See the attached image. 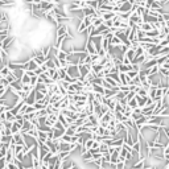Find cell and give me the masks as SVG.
<instances>
[{"mask_svg":"<svg viewBox=\"0 0 169 169\" xmlns=\"http://www.w3.org/2000/svg\"><path fill=\"white\" fill-rule=\"evenodd\" d=\"M139 29H141L143 32H148V31H151V29H153V27H152V24L151 22H143V24L139 27Z\"/></svg>","mask_w":169,"mask_h":169,"instance_id":"9","label":"cell"},{"mask_svg":"<svg viewBox=\"0 0 169 169\" xmlns=\"http://www.w3.org/2000/svg\"><path fill=\"white\" fill-rule=\"evenodd\" d=\"M4 78H5L7 81H8V83H12V82H15L16 79H17V78L15 77V75H13V73H12V72H11L10 74L7 75V77H4Z\"/></svg>","mask_w":169,"mask_h":169,"instance_id":"15","label":"cell"},{"mask_svg":"<svg viewBox=\"0 0 169 169\" xmlns=\"http://www.w3.org/2000/svg\"><path fill=\"white\" fill-rule=\"evenodd\" d=\"M20 82H21V84H29L31 83V75H28L24 72V74H22L21 78H20Z\"/></svg>","mask_w":169,"mask_h":169,"instance_id":"8","label":"cell"},{"mask_svg":"<svg viewBox=\"0 0 169 169\" xmlns=\"http://www.w3.org/2000/svg\"><path fill=\"white\" fill-rule=\"evenodd\" d=\"M102 69H103V66L100 65V63H93L91 65V72L94 73L95 75H98V73L102 72Z\"/></svg>","mask_w":169,"mask_h":169,"instance_id":"6","label":"cell"},{"mask_svg":"<svg viewBox=\"0 0 169 169\" xmlns=\"http://www.w3.org/2000/svg\"><path fill=\"white\" fill-rule=\"evenodd\" d=\"M5 165H7V161L4 157H1L0 159V169H5Z\"/></svg>","mask_w":169,"mask_h":169,"instance_id":"22","label":"cell"},{"mask_svg":"<svg viewBox=\"0 0 169 169\" xmlns=\"http://www.w3.org/2000/svg\"><path fill=\"white\" fill-rule=\"evenodd\" d=\"M116 15H118V13H115V12H104L103 15L100 16V17H102V19L106 21V20H112Z\"/></svg>","mask_w":169,"mask_h":169,"instance_id":"7","label":"cell"},{"mask_svg":"<svg viewBox=\"0 0 169 169\" xmlns=\"http://www.w3.org/2000/svg\"><path fill=\"white\" fill-rule=\"evenodd\" d=\"M5 169H19V166L16 165L15 163H7V165H5Z\"/></svg>","mask_w":169,"mask_h":169,"instance_id":"20","label":"cell"},{"mask_svg":"<svg viewBox=\"0 0 169 169\" xmlns=\"http://www.w3.org/2000/svg\"><path fill=\"white\" fill-rule=\"evenodd\" d=\"M143 52H144V49H143L141 46L136 48V49H135V57H134V58H136V57L141 56V54H143ZM131 62H132V61H131Z\"/></svg>","mask_w":169,"mask_h":169,"instance_id":"19","label":"cell"},{"mask_svg":"<svg viewBox=\"0 0 169 169\" xmlns=\"http://www.w3.org/2000/svg\"><path fill=\"white\" fill-rule=\"evenodd\" d=\"M35 97H36V102H41V100L44 99L45 94H44V93H41V91L35 90Z\"/></svg>","mask_w":169,"mask_h":169,"instance_id":"13","label":"cell"},{"mask_svg":"<svg viewBox=\"0 0 169 169\" xmlns=\"http://www.w3.org/2000/svg\"><path fill=\"white\" fill-rule=\"evenodd\" d=\"M81 159H82V161H84V163H93V153L90 152V149L84 151L83 153L81 155Z\"/></svg>","mask_w":169,"mask_h":169,"instance_id":"4","label":"cell"},{"mask_svg":"<svg viewBox=\"0 0 169 169\" xmlns=\"http://www.w3.org/2000/svg\"><path fill=\"white\" fill-rule=\"evenodd\" d=\"M10 73H11V70L7 65H3L1 67H0V74H1V77H7Z\"/></svg>","mask_w":169,"mask_h":169,"instance_id":"11","label":"cell"},{"mask_svg":"<svg viewBox=\"0 0 169 169\" xmlns=\"http://www.w3.org/2000/svg\"><path fill=\"white\" fill-rule=\"evenodd\" d=\"M37 79H38L37 75H33V77H31V83H29V84H31L32 89H35V86L37 84Z\"/></svg>","mask_w":169,"mask_h":169,"instance_id":"18","label":"cell"},{"mask_svg":"<svg viewBox=\"0 0 169 169\" xmlns=\"http://www.w3.org/2000/svg\"><path fill=\"white\" fill-rule=\"evenodd\" d=\"M134 98L136 99V102H138V106L140 107V108H143V107L145 106V98H147V97H141V95L136 94Z\"/></svg>","mask_w":169,"mask_h":169,"instance_id":"5","label":"cell"},{"mask_svg":"<svg viewBox=\"0 0 169 169\" xmlns=\"http://www.w3.org/2000/svg\"><path fill=\"white\" fill-rule=\"evenodd\" d=\"M127 104H128V106L131 107L132 110H134V108H136V107H139V106H138V102H136V99H135V98L129 99V100H128V103H127Z\"/></svg>","mask_w":169,"mask_h":169,"instance_id":"16","label":"cell"},{"mask_svg":"<svg viewBox=\"0 0 169 169\" xmlns=\"http://www.w3.org/2000/svg\"><path fill=\"white\" fill-rule=\"evenodd\" d=\"M123 56L127 57V58H128L129 61H132V60H134V57H135V50H134V49H131V48H128V49H127V52H125V53L123 54Z\"/></svg>","mask_w":169,"mask_h":169,"instance_id":"10","label":"cell"},{"mask_svg":"<svg viewBox=\"0 0 169 169\" xmlns=\"http://www.w3.org/2000/svg\"><path fill=\"white\" fill-rule=\"evenodd\" d=\"M103 22H104V20L102 19V17H98V19H95L94 21L91 22V24H93L95 28H97V27H99V25H100V24H103Z\"/></svg>","mask_w":169,"mask_h":169,"instance_id":"17","label":"cell"},{"mask_svg":"<svg viewBox=\"0 0 169 169\" xmlns=\"http://www.w3.org/2000/svg\"><path fill=\"white\" fill-rule=\"evenodd\" d=\"M11 144H15V145H25L24 135H22L21 132L13 134L12 135V141H11Z\"/></svg>","mask_w":169,"mask_h":169,"instance_id":"2","label":"cell"},{"mask_svg":"<svg viewBox=\"0 0 169 169\" xmlns=\"http://www.w3.org/2000/svg\"><path fill=\"white\" fill-rule=\"evenodd\" d=\"M11 132H12V135L13 134H17V132H20V129H21V127H20L17 123H15V122H12V125H11Z\"/></svg>","mask_w":169,"mask_h":169,"instance_id":"12","label":"cell"},{"mask_svg":"<svg viewBox=\"0 0 169 169\" xmlns=\"http://www.w3.org/2000/svg\"><path fill=\"white\" fill-rule=\"evenodd\" d=\"M65 69H66V73H67V75H69V77H72V78H75V79L79 78L78 65H69L67 67H65Z\"/></svg>","mask_w":169,"mask_h":169,"instance_id":"1","label":"cell"},{"mask_svg":"<svg viewBox=\"0 0 169 169\" xmlns=\"http://www.w3.org/2000/svg\"><path fill=\"white\" fill-rule=\"evenodd\" d=\"M4 112H5V120H8V122H15V115L11 112L10 110H8V111H4Z\"/></svg>","mask_w":169,"mask_h":169,"instance_id":"14","label":"cell"},{"mask_svg":"<svg viewBox=\"0 0 169 169\" xmlns=\"http://www.w3.org/2000/svg\"><path fill=\"white\" fill-rule=\"evenodd\" d=\"M25 103L28 104V106H33V104L36 103V97H35V89L31 91L28 94V97L25 98V100H24Z\"/></svg>","mask_w":169,"mask_h":169,"instance_id":"3","label":"cell"},{"mask_svg":"<svg viewBox=\"0 0 169 169\" xmlns=\"http://www.w3.org/2000/svg\"><path fill=\"white\" fill-rule=\"evenodd\" d=\"M138 73H139V72H135V70H129V72L127 73V75H128V77H129L131 79H134L135 77L138 75Z\"/></svg>","mask_w":169,"mask_h":169,"instance_id":"21","label":"cell"}]
</instances>
